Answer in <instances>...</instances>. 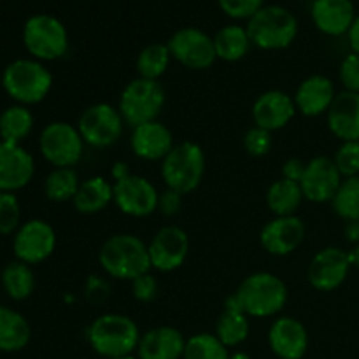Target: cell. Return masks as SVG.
I'll use <instances>...</instances> for the list:
<instances>
[{"mask_svg": "<svg viewBox=\"0 0 359 359\" xmlns=\"http://www.w3.org/2000/svg\"><path fill=\"white\" fill-rule=\"evenodd\" d=\"M102 270L112 279L130 280L151 270L149 249L144 241L132 233H118L109 237L98 251Z\"/></svg>", "mask_w": 359, "mask_h": 359, "instance_id": "cell-1", "label": "cell"}, {"mask_svg": "<svg viewBox=\"0 0 359 359\" xmlns=\"http://www.w3.org/2000/svg\"><path fill=\"white\" fill-rule=\"evenodd\" d=\"M88 344L105 359L132 356L140 342V330L132 318L123 314H102L88 326Z\"/></svg>", "mask_w": 359, "mask_h": 359, "instance_id": "cell-2", "label": "cell"}, {"mask_svg": "<svg viewBox=\"0 0 359 359\" xmlns=\"http://www.w3.org/2000/svg\"><path fill=\"white\" fill-rule=\"evenodd\" d=\"M233 294L249 318H273L286 307L287 286L276 273L256 272L245 277Z\"/></svg>", "mask_w": 359, "mask_h": 359, "instance_id": "cell-3", "label": "cell"}, {"mask_svg": "<svg viewBox=\"0 0 359 359\" xmlns=\"http://www.w3.org/2000/svg\"><path fill=\"white\" fill-rule=\"evenodd\" d=\"M2 86L20 105H35L51 91L53 74L39 60H14L4 70Z\"/></svg>", "mask_w": 359, "mask_h": 359, "instance_id": "cell-4", "label": "cell"}, {"mask_svg": "<svg viewBox=\"0 0 359 359\" xmlns=\"http://www.w3.org/2000/svg\"><path fill=\"white\" fill-rule=\"evenodd\" d=\"M248 34L252 46L265 51H279L293 44L298 34V21L283 6H263L248 21Z\"/></svg>", "mask_w": 359, "mask_h": 359, "instance_id": "cell-5", "label": "cell"}, {"mask_svg": "<svg viewBox=\"0 0 359 359\" xmlns=\"http://www.w3.org/2000/svg\"><path fill=\"white\" fill-rule=\"evenodd\" d=\"M205 174V154L198 144L184 140L175 144L161 161V179L165 186L181 195L195 191Z\"/></svg>", "mask_w": 359, "mask_h": 359, "instance_id": "cell-6", "label": "cell"}, {"mask_svg": "<svg viewBox=\"0 0 359 359\" xmlns=\"http://www.w3.org/2000/svg\"><path fill=\"white\" fill-rule=\"evenodd\" d=\"M165 100H167V95L160 81L137 77L130 81L121 91L118 109L126 125L135 128L144 123L156 121Z\"/></svg>", "mask_w": 359, "mask_h": 359, "instance_id": "cell-7", "label": "cell"}, {"mask_svg": "<svg viewBox=\"0 0 359 359\" xmlns=\"http://www.w3.org/2000/svg\"><path fill=\"white\" fill-rule=\"evenodd\" d=\"M23 44L39 62H53L69 51V34L58 18L51 14H35L23 28Z\"/></svg>", "mask_w": 359, "mask_h": 359, "instance_id": "cell-8", "label": "cell"}, {"mask_svg": "<svg viewBox=\"0 0 359 359\" xmlns=\"http://www.w3.org/2000/svg\"><path fill=\"white\" fill-rule=\"evenodd\" d=\"M42 158L55 168H74L83 158L84 140L77 126L67 121H53L39 137Z\"/></svg>", "mask_w": 359, "mask_h": 359, "instance_id": "cell-9", "label": "cell"}, {"mask_svg": "<svg viewBox=\"0 0 359 359\" xmlns=\"http://www.w3.org/2000/svg\"><path fill=\"white\" fill-rule=\"evenodd\" d=\"M125 119L118 107L111 104H93L81 114L77 121V130L83 137L84 144L97 149L111 147L121 139L125 130Z\"/></svg>", "mask_w": 359, "mask_h": 359, "instance_id": "cell-10", "label": "cell"}, {"mask_svg": "<svg viewBox=\"0 0 359 359\" xmlns=\"http://www.w3.org/2000/svg\"><path fill=\"white\" fill-rule=\"evenodd\" d=\"M172 58L191 70H207L217 60L214 39L195 27L175 32L167 42Z\"/></svg>", "mask_w": 359, "mask_h": 359, "instance_id": "cell-11", "label": "cell"}, {"mask_svg": "<svg viewBox=\"0 0 359 359\" xmlns=\"http://www.w3.org/2000/svg\"><path fill=\"white\" fill-rule=\"evenodd\" d=\"M56 249V231L48 221L30 219L21 224L13 238V251L18 262L39 265Z\"/></svg>", "mask_w": 359, "mask_h": 359, "instance_id": "cell-12", "label": "cell"}, {"mask_svg": "<svg viewBox=\"0 0 359 359\" xmlns=\"http://www.w3.org/2000/svg\"><path fill=\"white\" fill-rule=\"evenodd\" d=\"M114 205L130 217H147L158 210L160 191L149 179L130 174L112 182Z\"/></svg>", "mask_w": 359, "mask_h": 359, "instance_id": "cell-13", "label": "cell"}, {"mask_svg": "<svg viewBox=\"0 0 359 359\" xmlns=\"http://www.w3.org/2000/svg\"><path fill=\"white\" fill-rule=\"evenodd\" d=\"M147 249L151 269L161 273H170L184 265L189 252V237L181 226L168 224L156 231L147 244Z\"/></svg>", "mask_w": 359, "mask_h": 359, "instance_id": "cell-14", "label": "cell"}, {"mask_svg": "<svg viewBox=\"0 0 359 359\" xmlns=\"http://www.w3.org/2000/svg\"><path fill=\"white\" fill-rule=\"evenodd\" d=\"M351 269L349 252L340 248H325L309 263V284L321 293H330L346 283Z\"/></svg>", "mask_w": 359, "mask_h": 359, "instance_id": "cell-15", "label": "cell"}, {"mask_svg": "<svg viewBox=\"0 0 359 359\" xmlns=\"http://www.w3.org/2000/svg\"><path fill=\"white\" fill-rule=\"evenodd\" d=\"M342 181L344 177L340 175L333 158L316 156L307 161V168H305L300 186L309 202L326 203L332 202Z\"/></svg>", "mask_w": 359, "mask_h": 359, "instance_id": "cell-16", "label": "cell"}, {"mask_svg": "<svg viewBox=\"0 0 359 359\" xmlns=\"http://www.w3.org/2000/svg\"><path fill=\"white\" fill-rule=\"evenodd\" d=\"M307 226L298 216H279L270 219L259 233L262 248L272 256H287L305 241Z\"/></svg>", "mask_w": 359, "mask_h": 359, "instance_id": "cell-17", "label": "cell"}, {"mask_svg": "<svg viewBox=\"0 0 359 359\" xmlns=\"http://www.w3.org/2000/svg\"><path fill=\"white\" fill-rule=\"evenodd\" d=\"M35 174L34 156L21 144L0 140V191L23 189Z\"/></svg>", "mask_w": 359, "mask_h": 359, "instance_id": "cell-18", "label": "cell"}, {"mask_svg": "<svg viewBox=\"0 0 359 359\" xmlns=\"http://www.w3.org/2000/svg\"><path fill=\"white\" fill-rule=\"evenodd\" d=\"M297 105L291 95L280 90H269L259 95L251 109L255 126L269 132L283 130L297 114Z\"/></svg>", "mask_w": 359, "mask_h": 359, "instance_id": "cell-19", "label": "cell"}, {"mask_svg": "<svg viewBox=\"0 0 359 359\" xmlns=\"http://www.w3.org/2000/svg\"><path fill=\"white\" fill-rule=\"evenodd\" d=\"M269 346L279 359H302L309 349V332L298 319L283 316L270 325Z\"/></svg>", "mask_w": 359, "mask_h": 359, "instance_id": "cell-20", "label": "cell"}, {"mask_svg": "<svg viewBox=\"0 0 359 359\" xmlns=\"http://www.w3.org/2000/svg\"><path fill=\"white\" fill-rule=\"evenodd\" d=\"M337 97L335 84L330 77L314 74L309 76L298 84L297 91L293 95L297 111L307 118H318V116L326 114L332 107L333 100Z\"/></svg>", "mask_w": 359, "mask_h": 359, "instance_id": "cell-21", "label": "cell"}, {"mask_svg": "<svg viewBox=\"0 0 359 359\" xmlns=\"http://www.w3.org/2000/svg\"><path fill=\"white\" fill-rule=\"evenodd\" d=\"M172 132L156 119L132 128L130 147L133 154L144 161H163L174 147Z\"/></svg>", "mask_w": 359, "mask_h": 359, "instance_id": "cell-22", "label": "cell"}, {"mask_svg": "<svg viewBox=\"0 0 359 359\" xmlns=\"http://www.w3.org/2000/svg\"><path fill=\"white\" fill-rule=\"evenodd\" d=\"M311 16L316 28L330 37H340L349 34L356 11L351 0H314L311 7Z\"/></svg>", "mask_w": 359, "mask_h": 359, "instance_id": "cell-23", "label": "cell"}, {"mask_svg": "<svg viewBox=\"0 0 359 359\" xmlns=\"http://www.w3.org/2000/svg\"><path fill=\"white\" fill-rule=\"evenodd\" d=\"M328 128L340 142L359 140V93L340 91L326 112Z\"/></svg>", "mask_w": 359, "mask_h": 359, "instance_id": "cell-24", "label": "cell"}, {"mask_svg": "<svg viewBox=\"0 0 359 359\" xmlns=\"http://www.w3.org/2000/svg\"><path fill=\"white\" fill-rule=\"evenodd\" d=\"M186 339L174 326H156L140 337L139 359H182Z\"/></svg>", "mask_w": 359, "mask_h": 359, "instance_id": "cell-25", "label": "cell"}, {"mask_svg": "<svg viewBox=\"0 0 359 359\" xmlns=\"http://www.w3.org/2000/svg\"><path fill=\"white\" fill-rule=\"evenodd\" d=\"M249 333H251L249 316L242 311L235 294H231L230 298H226L223 314L217 318L214 335L230 349V347H238L241 344H244Z\"/></svg>", "mask_w": 359, "mask_h": 359, "instance_id": "cell-26", "label": "cell"}, {"mask_svg": "<svg viewBox=\"0 0 359 359\" xmlns=\"http://www.w3.org/2000/svg\"><path fill=\"white\" fill-rule=\"evenodd\" d=\"M74 207L81 214H97L107 209L109 203L114 202L112 184L102 175L86 179L81 182L79 191L74 196Z\"/></svg>", "mask_w": 359, "mask_h": 359, "instance_id": "cell-27", "label": "cell"}, {"mask_svg": "<svg viewBox=\"0 0 359 359\" xmlns=\"http://www.w3.org/2000/svg\"><path fill=\"white\" fill-rule=\"evenodd\" d=\"M304 191H302L300 182L287 181L280 177L273 181L266 189V205L273 216H297V210L300 209L304 202Z\"/></svg>", "mask_w": 359, "mask_h": 359, "instance_id": "cell-28", "label": "cell"}, {"mask_svg": "<svg viewBox=\"0 0 359 359\" xmlns=\"http://www.w3.org/2000/svg\"><path fill=\"white\" fill-rule=\"evenodd\" d=\"M32 330L25 316L9 307L0 305V351L16 353L30 342Z\"/></svg>", "mask_w": 359, "mask_h": 359, "instance_id": "cell-29", "label": "cell"}, {"mask_svg": "<svg viewBox=\"0 0 359 359\" xmlns=\"http://www.w3.org/2000/svg\"><path fill=\"white\" fill-rule=\"evenodd\" d=\"M212 39L217 58L230 63L244 58L252 46L248 28L241 27V25H226Z\"/></svg>", "mask_w": 359, "mask_h": 359, "instance_id": "cell-30", "label": "cell"}, {"mask_svg": "<svg viewBox=\"0 0 359 359\" xmlns=\"http://www.w3.org/2000/svg\"><path fill=\"white\" fill-rule=\"evenodd\" d=\"M34 130V114L27 105H11L0 114V139L2 142L21 144Z\"/></svg>", "mask_w": 359, "mask_h": 359, "instance_id": "cell-31", "label": "cell"}, {"mask_svg": "<svg viewBox=\"0 0 359 359\" xmlns=\"http://www.w3.org/2000/svg\"><path fill=\"white\" fill-rule=\"evenodd\" d=\"M2 284L9 298L23 302L32 297L35 290V276L30 265L23 262H11L2 272Z\"/></svg>", "mask_w": 359, "mask_h": 359, "instance_id": "cell-32", "label": "cell"}, {"mask_svg": "<svg viewBox=\"0 0 359 359\" xmlns=\"http://www.w3.org/2000/svg\"><path fill=\"white\" fill-rule=\"evenodd\" d=\"M172 55L168 51L167 44L161 42H154V44L146 46L142 51L139 53L137 58V72L142 79L160 81V77L167 72L168 65H170Z\"/></svg>", "mask_w": 359, "mask_h": 359, "instance_id": "cell-33", "label": "cell"}, {"mask_svg": "<svg viewBox=\"0 0 359 359\" xmlns=\"http://www.w3.org/2000/svg\"><path fill=\"white\" fill-rule=\"evenodd\" d=\"M79 175L74 168H55L44 181V193L51 202H69L79 191Z\"/></svg>", "mask_w": 359, "mask_h": 359, "instance_id": "cell-34", "label": "cell"}, {"mask_svg": "<svg viewBox=\"0 0 359 359\" xmlns=\"http://www.w3.org/2000/svg\"><path fill=\"white\" fill-rule=\"evenodd\" d=\"M182 359H230V351L216 335L198 333L186 340Z\"/></svg>", "mask_w": 359, "mask_h": 359, "instance_id": "cell-35", "label": "cell"}, {"mask_svg": "<svg viewBox=\"0 0 359 359\" xmlns=\"http://www.w3.org/2000/svg\"><path fill=\"white\" fill-rule=\"evenodd\" d=\"M332 207L339 217L346 223L359 221V175L344 179L339 191L333 196Z\"/></svg>", "mask_w": 359, "mask_h": 359, "instance_id": "cell-36", "label": "cell"}, {"mask_svg": "<svg viewBox=\"0 0 359 359\" xmlns=\"http://www.w3.org/2000/svg\"><path fill=\"white\" fill-rule=\"evenodd\" d=\"M21 207L20 200L14 193L0 191V233H16L20 228Z\"/></svg>", "mask_w": 359, "mask_h": 359, "instance_id": "cell-37", "label": "cell"}, {"mask_svg": "<svg viewBox=\"0 0 359 359\" xmlns=\"http://www.w3.org/2000/svg\"><path fill=\"white\" fill-rule=\"evenodd\" d=\"M337 168L344 179L359 175V140L342 142L333 156Z\"/></svg>", "mask_w": 359, "mask_h": 359, "instance_id": "cell-38", "label": "cell"}, {"mask_svg": "<svg viewBox=\"0 0 359 359\" xmlns=\"http://www.w3.org/2000/svg\"><path fill=\"white\" fill-rule=\"evenodd\" d=\"M244 149L255 158L269 154L272 149V132L259 128V126L249 128L244 135Z\"/></svg>", "mask_w": 359, "mask_h": 359, "instance_id": "cell-39", "label": "cell"}, {"mask_svg": "<svg viewBox=\"0 0 359 359\" xmlns=\"http://www.w3.org/2000/svg\"><path fill=\"white\" fill-rule=\"evenodd\" d=\"M265 0H217L221 11L233 20H251Z\"/></svg>", "mask_w": 359, "mask_h": 359, "instance_id": "cell-40", "label": "cell"}, {"mask_svg": "<svg viewBox=\"0 0 359 359\" xmlns=\"http://www.w3.org/2000/svg\"><path fill=\"white\" fill-rule=\"evenodd\" d=\"M340 83L344 84V90L359 93V55L351 51L340 63Z\"/></svg>", "mask_w": 359, "mask_h": 359, "instance_id": "cell-41", "label": "cell"}, {"mask_svg": "<svg viewBox=\"0 0 359 359\" xmlns=\"http://www.w3.org/2000/svg\"><path fill=\"white\" fill-rule=\"evenodd\" d=\"M132 294L140 304H149L158 297V280L149 272L132 280Z\"/></svg>", "mask_w": 359, "mask_h": 359, "instance_id": "cell-42", "label": "cell"}, {"mask_svg": "<svg viewBox=\"0 0 359 359\" xmlns=\"http://www.w3.org/2000/svg\"><path fill=\"white\" fill-rule=\"evenodd\" d=\"M109 294H111V284H109L104 277L91 276L90 279L86 280V284H84V297H86V300L90 302V304H104L109 298Z\"/></svg>", "mask_w": 359, "mask_h": 359, "instance_id": "cell-43", "label": "cell"}, {"mask_svg": "<svg viewBox=\"0 0 359 359\" xmlns=\"http://www.w3.org/2000/svg\"><path fill=\"white\" fill-rule=\"evenodd\" d=\"M182 209V195L179 191H174L170 188H165V191L160 193L158 196V210L163 216L174 217L181 212Z\"/></svg>", "mask_w": 359, "mask_h": 359, "instance_id": "cell-44", "label": "cell"}, {"mask_svg": "<svg viewBox=\"0 0 359 359\" xmlns=\"http://www.w3.org/2000/svg\"><path fill=\"white\" fill-rule=\"evenodd\" d=\"M305 168H307V161L300 160V158H290L283 165V177L287 179V181L300 182L304 179Z\"/></svg>", "mask_w": 359, "mask_h": 359, "instance_id": "cell-45", "label": "cell"}, {"mask_svg": "<svg viewBox=\"0 0 359 359\" xmlns=\"http://www.w3.org/2000/svg\"><path fill=\"white\" fill-rule=\"evenodd\" d=\"M347 39H349L351 51L359 55V14L356 16V20H354L353 27H351L349 34H347Z\"/></svg>", "mask_w": 359, "mask_h": 359, "instance_id": "cell-46", "label": "cell"}, {"mask_svg": "<svg viewBox=\"0 0 359 359\" xmlns=\"http://www.w3.org/2000/svg\"><path fill=\"white\" fill-rule=\"evenodd\" d=\"M344 235H346L347 242H351V244H359V221H349V223H346Z\"/></svg>", "mask_w": 359, "mask_h": 359, "instance_id": "cell-47", "label": "cell"}, {"mask_svg": "<svg viewBox=\"0 0 359 359\" xmlns=\"http://www.w3.org/2000/svg\"><path fill=\"white\" fill-rule=\"evenodd\" d=\"M130 174H132V172H130L128 165H126L125 161H118V163H114V167H112V172H111V175L114 181H119V179L126 177V175H130Z\"/></svg>", "mask_w": 359, "mask_h": 359, "instance_id": "cell-48", "label": "cell"}, {"mask_svg": "<svg viewBox=\"0 0 359 359\" xmlns=\"http://www.w3.org/2000/svg\"><path fill=\"white\" fill-rule=\"evenodd\" d=\"M349 262H351V265L356 266V269L359 270V244L354 245V248L349 251Z\"/></svg>", "mask_w": 359, "mask_h": 359, "instance_id": "cell-49", "label": "cell"}, {"mask_svg": "<svg viewBox=\"0 0 359 359\" xmlns=\"http://www.w3.org/2000/svg\"><path fill=\"white\" fill-rule=\"evenodd\" d=\"M230 359H251L248 353H242V351H237V353L230 354Z\"/></svg>", "mask_w": 359, "mask_h": 359, "instance_id": "cell-50", "label": "cell"}, {"mask_svg": "<svg viewBox=\"0 0 359 359\" xmlns=\"http://www.w3.org/2000/svg\"><path fill=\"white\" fill-rule=\"evenodd\" d=\"M112 359H139V358L133 356V354H132V356H121V358H112Z\"/></svg>", "mask_w": 359, "mask_h": 359, "instance_id": "cell-51", "label": "cell"}]
</instances>
